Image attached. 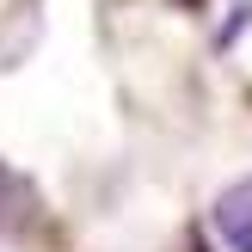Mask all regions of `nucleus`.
<instances>
[{
    "instance_id": "obj_1",
    "label": "nucleus",
    "mask_w": 252,
    "mask_h": 252,
    "mask_svg": "<svg viewBox=\"0 0 252 252\" xmlns=\"http://www.w3.org/2000/svg\"><path fill=\"white\" fill-rule=\"evenodd\" d=\"M216 240L228 246V252H252V179L240 185H228V191L216 197Z\"/></svg>"
},
{
    "instance_id": "obj_2",
    "label": "nucleus",
    "mask_w": 252,
    "mask_h": 252,
    "mask_svg": "<svg viewBox=\"0 0 252 252\" xmlns=\"http://www.w3.org/2000/svg\"><path fill=\"white\" fill-rule=\"evenodd\" d=\"M31 221H37V191H31V179H19L12 166H0V234L19 240Z\"/></svg>"
}]
</instances>
